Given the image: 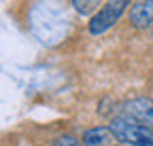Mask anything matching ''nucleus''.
Masks as SVG:
<instances>
[{
	"instance_id": "7",
	"label": "nucleus",
	"mask_w": 153,
	"mask_h": 146,
	"mask_svg": "<svg viewBox=\"0 0 153 146\" xmlns=\"http://www.w3.org/2000/svg\"><path fill=\"white\" fill-rule=\"evenodd\" d=\"M72 7L79 11V13H87L89 7H96V2H72Z\"/></svg>"
},
{
	"instance_id": "1",
	"label": "nucleus",
	"mask_w": 153,
	"mask_h": 146,
	"mask_svg": "<svg viewBox=\"0 0 153 146\" xmlns=\"http://www.w3.org/2000/svg\"><path fill=\"white\" fill-rule=\"evenodd\" d=\"M108 129L115 142H121L123 146H153V129L130 114L113 117Z\"/></svg>"
},
{
	"instance_id": "3",
	"label": "nucleus",
	"mask_w": 153,
	"mask_h": 146,
	"mask_svg": "<svg viewBox=\"0 0 153 146\" xmlns=\"http://www.w3.org/2000/svg\"><path fill=\"white\" fill-rule=\"evenodd\" d=\"M126 114L153 129V98H134L126 104Z\"/></svg>"
},
{
	"instance_id": "6",
	"label": "nucleus",
	"mask_w": 153,
	"mask_h": 146,
	"mask_svg": "<svg viewBox=\"0 0 153 146\" xmlns=\"http://www.w3.org/2000/svg\"><path fill=\"white\" fill-rule=\"evenodd\" d=\"M51 146H81V142L76 138H72V136H60Z\"/></svg>"
},
{
	"instance_id": "4",
	"label": "nucleus",
	"mask_w": 153,
	"mask_h": 146,
	"mask_svg": "<svg viewBox=\"0 0 153 146\" xmlns=\"http://www.w3.org/2000/svg\"><path fill=\"white\" fill-rule=\"evenodd\" d=\"M130 23L138 30L153 26V0H140L130 7Z\"/></svg>"
},
{
	"instance_id": "8",
	"label": "nucleus",
	"mask_w": 153,
	"mask_h": 146,
	"mask_svg": "<svg viewBox=\"0 0 153 146\" xmlns=\"http://www.w3.org/2000/svg\"><path fill=\"white\" fill-rule=\"evenodd\" d=\"M113 146H117V144H113Z\"/></svg>"
},
{
	"instance_id": "2",
	"label": "nucleus",
	"mask_w": 153,
	"mask_h": 146,
	"mask_svg": "<svg viewBox=\"0 0 153 146\" xmlns=\"http://www.w3.org/2000/svg\"><path fill=\"white\" fill-rule=\"evenodd\" d=\"M128 7H132L128 0H111V2H104L98 11L91 15V19L87 23L89 34L98 36V34H104L106 30H111L115 23L119 21V17L123 15V11Z\"/></svg>"
},
{
	"instance_id": "9",
	"label": "nucleus",
	"mask_w": 153,
	"mask_h": 146,
	"mask_svg": "<svg viewBox=\"0 0 153 146\" xmlns=\"http://www.w3.org/2000/svg\"><path fill=\"white\" fill-rule=\"evenodd\" d=\"M151 89H153V85H151Z\"/></svg>"
},
{
	"instance_id": "5",
	"label": "nucleus",
	"mask_w": 153,
	"mask_h": 146,
	"mask_svg": "<svg viewBox=\"0 0 153 146\" xmlns=\"http://www.w3.org/2000/svg\"><path fill=\"white\" fill-rule=\"evenodd\" d=\"M113 142H115V138H113L111 129L108 127H100V125L87 129L81 138L83 146H113Z\"/></svg>"
}]
</instances>
